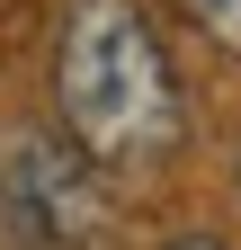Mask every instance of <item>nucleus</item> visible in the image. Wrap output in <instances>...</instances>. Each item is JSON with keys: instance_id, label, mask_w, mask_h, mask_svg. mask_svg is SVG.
<instances>
[{"instance_id": "obj_4", "label": "nucleus", "mask_w": 241, "mask_h": 250, "mask_svg": "<svg viewBox=\"0 0 241 250\" xmlns=\"http://www.w3.org/2000/svg\"><path fill=\"white\" fill-rule=\"evenodd\" d=\"M161 250H223L215 232H188V241H161Z\"/></svg>"}, {"instance_id": "obj_1", "label": "nucleus", "mask_w": 241, "mask_h": 250, "mask_svg": "<svg viewBox=\"0 0 241 250\" xmlns=\"http://www.w3.org/2000/svg\"><path fill=\"white\" fill-rule=\"evenodd\" d=\"M54 125L99 170H161L188 143V89L143 0H72L54 27Z\"/></svg>"}, {"instance_id": "obj_3", "label": "nucleus", "mask_w": 241, "mask_h": 250, "mask_svg": "<svg viewBox=\"0 0 241 250\" xmlns=\"http://www.w3.org/2000/svg\"><path fill=\"white\" fill-rule=\"evenodd\" d=\"M188 9V27L205 45H223V54H241V0H179Z\"/></svg>"}, {"instance_id": "obj_2", "label": "nucleus", "mask_w": 241, "mask_h": 250, "mask_svg": "<svg viewBox=\"0 0 241 250\" xmlns=\"http://www.w3.org/2000/svg\"><path fill=\"white\" fill-rule=\"evenodd\" d=\"M116 224L107 170L63 125H0V241L9 250H99Z\"/></svg>"}]
</instances>
